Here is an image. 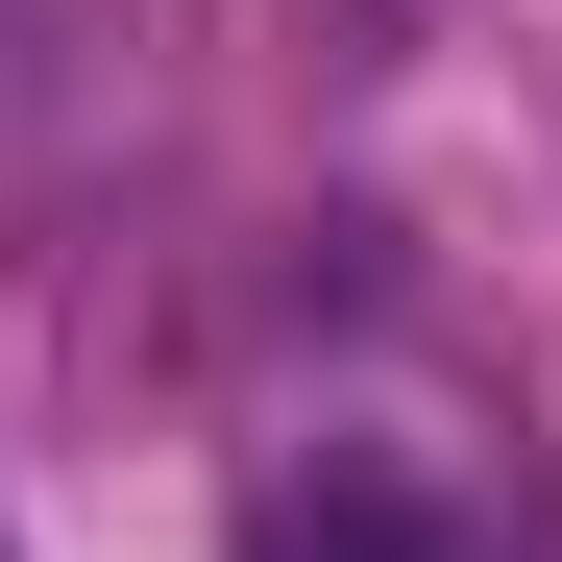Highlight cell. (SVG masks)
Here are the masks:
<instances>
[{
    "label": "cell",
    "instance_id": "obj_1",
    "mask_svg": "<svg viewBox=\"0 0 562 562\" xmlns=\"http://www.w3.org/2000/svg\"><path fill=\"white\" fill-rule=\"evenodd\" d=\"M245 562H514V538H490L464 464H416V440H318V464H269V490H245Z\"/></svg>",
    "mask_w": 562,
    "mask_h": 562
}]
</instances>
